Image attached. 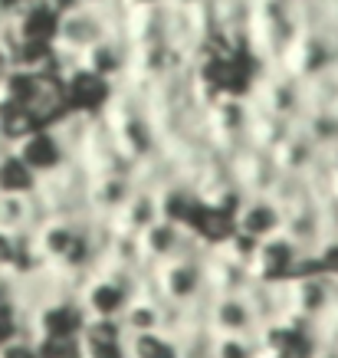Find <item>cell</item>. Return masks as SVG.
<instances>
[{
    "instance_id": "obj_1",
    "label": "cell",
    "mask_w": 338,
    "mask_h": 358,
    "mask_svg": "<svg viewBox=\"0 0 338 358\" xmlns=\"http://www.w3.org/2000/svg\"><path fill=\"white\" fill-rule=\"evenodd\" d=\"M112 33H119V30H115V17H112L109 3H86V7L59 17L53 43L59 46V50L86 56L92 46H98L102 40H109Z\"/></svg>"
},
{
    "instance_id": "obj_2",
    "label": "cell",
    "mask_w": 338,
    "mask_h": 358,
    "mask_svg": "<svg viewBox=\"0 0 338 358\" xmlns=\"http://www.w3.org/2000/svg\"><path fill=\"white\" fill-rule=\"evenodd\" d=\"M309 257L302 250L295 247L289 237H273L260 243L256 250V257L250 263V273H253V282H270V286H286V282H293L295 276H302L309 266Z\"/></svg>"
},
{
    "instance_id": "obj_3",
    "label": "cell",
    "mask_w": 338,
    "mask_h": 358,
    "mask_svg": "<svg viewBox=\"0 0 338 358\" xmlns=\"http://www.w3.org/2000/svg\"><path fill=\"white\" fill-rule=\"evenodd\" d=\"M207 329L214 336L260 338L263 322L250 299V289L247 293H214V299L207 303Z\"/></svg>"
},
{
    "instance_id": "obj_4",
    "label": "cell",
    "mask_w": 338,
    "mask_h": 358,
    "mask_svg": "<svg viewBox=\"0 0 338 358\" xmlns=\"http://www.w3.org/2000/svg\"><path fill=\"white\" fill-rule=\"evenodd\" d=\"M283 224H286V210L273 194H247L240 201V207H237V214H233V230L256 240V243L279 237Z\"/></svg>"
},
{
    "instance_id": "obj_5",
    "label": "cell",
    "mask_w": 338,
    "mask_h": 358,
    "mask_svg": "<svg viewBox=\"0 0 338 358\" xmlns=\"http://www.w3.org/2000/svg\"><path fill=\"white\" fill-rule=\"evenodd\" d=\"M135 191H138V178L135 174H125V171L96 174V178H89V194H86L89 214L115 224V217L128 207Z\"/></svg>"
},
{
    "instance_id": "obj_6",
    "label": "cell",
    "mask_w": 338,
    "mask_h": 358,
    "mask_svg": "<svg viewBox=\"0 0 338 358\" xmlns=\"http://www.w3.org/2000/svg\"><path fill=\"white\" fill-rule=\"evenodd\" d=\"M13 152L30 164L33 174H36L40 181L59 174L66 164H73V158H69V152L63 148V141L56 138L53 129H33L30 135H23V138L13 145Z\"/></svg>"
},
{
    "instance_id": "obj_7",
    "label": "cell",
    "mask_w": 338,
    "mask_h": 358,
    "mask_svg": "<svg viewBox=\"0 0 338 358\" xmlns=\"http://www.w3.org/2000/svg\"><path fill=\"white\" fill-rule=\"evenodd\" d=\"M161 217H164L161 214V191L152 185H138V191L131 194L128 207L115 217V227L128 230L135 237H142L145 230L152 227V224H158Z\"/></svg>"
},
{
    "instance_id": "obj_8",
    "label": "cell",
    "mask_w": 338,
    "mask_h": 358,
    "mask_svg": "<svg viewBox=\"0 0 338 358\" xmlns=\"http://www.w3.org/2000/svg\"><path fill=\"white\" fill-rule=\"evenodd\" d=\"M43 224L33 194H0V234H23Z\"/></svg>"
},
{
    "instance_id": "obj_9",
    "label": "cell",
    "mask_w": 338,
    "mask_h": 358,
    "mask_svg": "<svg viewBox=\"0 0 338 358\" xmlns=\"http://www.w3.org/2000/svg\"><path fill=\"white\" fill-rule=\"evenodd\" d=\"M40 178L33 174V168L13 152V145L0 148V194H36Z\"/></svg>"
},
{
    "instance_id": "obj_10",
    "label": "cell",
    "mask_w": 338,
    "mask_h": 358,
    "mask_svg": "<svg viewBox=\"0 0 338 358\" xmlns=\"http://www.w3.org/2000/svg\"><path fill=\"white\" fill-rule=\"evenodd\" d=\"M131 358H181V338L154 332V336H128Z\"/></svg>"
},
{
    "instance_id": "obj_11",
    "label": "cell",
    "mask_w": 338,
    "mask_h": 358,
    "mask_svg": "<svg viewBox=\"0 0 338 358\" xmlns=\"http://www.w3.org/2000/svg\"><path fill=\"white\" fill-rule=\"evenodd\" d=\"M214 358H263V342L240 336H214Z\"/></svg>"
},
{
    "instance_id": "obj_12",
    "label": "cell",
    "mask_w": 338,
    "mask_h": 358,
    "mask_svg": "<svg viewBox=\"0 0 338 358\" xmlns=\"http://www.w3.org/2000/svg\"><path fill=\"white\" fill-rule=\"evenodd\" d=\"M0 358H43V355H40L36 336H27V338H17L13 345L3 348V352H0Z\"/></svg>"
},
{
    "instance_id": "obj_13",
    "label": "cell",
    "mask_w": 338,
    "mask_h": 358,
    "mask_svg": "<svg viewBox=\"0 0 338 358\" xmlns=\"http://www.w3.org/2000/svg\"><path fill=\"white\" fill-rule=\"evenodd\" d=\"M43 3L56 13V17H66V13H73V10H79V7H86L89 0H43Z\"/></svg>"
}]
</instances>
